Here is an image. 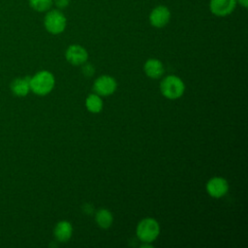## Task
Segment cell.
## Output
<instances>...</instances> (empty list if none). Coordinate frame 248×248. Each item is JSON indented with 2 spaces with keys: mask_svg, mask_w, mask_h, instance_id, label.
<instances>
[{
  "mask_svg": "<svg viewBox=\"0 0 248 248\" xmlns=\"http://www.w3.org/2000/svg\"><path fill=\"white\" fill-rule=\"evenodd\" d=\"M55 79L53 75L48 71H40L33 77L29 78L30 91L39 96L47 95L54 87Z\"/></svg>",
  "mask_w": 248,
  "mask_h": 248,
  "instance_id": "1",
  "label": "cell"
},
{
  "mask_svg": "<svg viewBox=\"0 0 248 248\" xmlns=\"http://www.w3.org/2000/svg\"><path fill=\"white\" fill-rule=\"evenodd\" d=\"M44 26L48 33L58 35L66 29L67 18L59 9L48 10L44 17Z\"/></svg>",
  "mask_w": 248,
  "mask_h": 248,
  "instance_id": "2",
  "label": "cell"
},
{
  "mask_svg": "<svg viewBox=\"0 0 248 248\" xmlns=\"http://www.w3.org/2000/svg\"><path fill=\"white\" fill-rule=\"evenodd\" d=\"M161 93L168 99L174 100L181 97L185 90V85L182 79L176 76L166 77L160 84Z\"/></svg>",
  "mask_w": 248,
  "mask_h": 248,
  "instance_id": "3",
  "label": "cell"
},
{
  "mask_svg": "<svg viewBox=\"0 0 248 248\" xmlns=\"http://www.w3.org/2000/svg\"><path fill=\"white\" fill-rule=\"evenodd\" d=\"M137 236L141 242L154 241L160 232L159 223L153 218H144L137 226Z\"/></svg>",
  "mask_w": 248,
  "mask_h": 248,
  "instance_id": "4",
  "label": "cell"
},
{
  "mask_svg": "<svg viewBox=\"0 0 248 248\" xmlns=\"http://www.w3.org/2000/svg\"><path fill=\"white\" fill-rule=\"evenodd\" d=\"M170 11L167 6L158 5L151 10L148 19L153 27L163 28L170 22Z\"/></svg>",
  "mask_w": 248,
  "mask_h": 248,
  "instance_id": "5",
  "label": "cell"
},
{
  "mask_svg": "<svg viewBox=\"0 0 248 248\" xmlns=\"http://www.w3.org/2000/svg\"><path fill=\"white\" fill-rule=\"evenodd\" d=\"M236 5V0H209V10L211 14L219 17L232 14Z\"/></svg>",
  "mask_w": 248,
  "mask_h": 248,
  "instance_id": "6",
  "label": "cell"
},
{
  "mask_svg": "<svg viewBox=\"0 0 248 248\" xmlns=\"http://www.w3.org/2000/svg\"><path fill=\"white\" fill-rule=\"evenodd\" d=\"M117 87V83L116 80L108 75H104L99 77L93 85L94 91L96 92V94L100 95V96H108L114 93V91L116 90Z\"/></svg>",
  "mask_w": 248,
  "mask_h": 248,
  "instance_id": "7",
  "label": "cell"
},
{
  "mask_svg": "<svg viewBox=\"0 0 248 248\" xmlns=\"http://www.w3.org/2000/svg\"><path fill=\"white\" fill-rule=\"evenodd\" d=\"M65 57L72 65H83L88 59V52L80 45H71L66 49Z\"/></svg>",
  "mask_w": 248,
  "mask_h": 248,
  "instance_id": "8",
  "label": "cell"
},
{
  "mask_svg": "<svg viewBox=\"0 0 248 248\" xmlns=\"http://www.w3.org/2000/svg\"><path fill=\"white\" fill-rule=\"evenodd\" d=\"M229 190L228 181L220 176H215L209 179L206 183V192L212 198H222Z\"/></svg>",
  "mask_w": 248,
  "mask_h": 248,
  "instance_id": "9",
  "label": "cell"
},
{
  "mask_svg": "<svg viewBox=\"0 0 248 248\" xmlns=\"http://www.w3.org/2000/svg\"><path fill=\"white\" fill-rule=\"evenodd\" d=\"M144 73L150 78H159L164 74V66L162 62L156 58L146 60L143 66Z\"/></svg>",
  "mask_w": 248,
  "mask_h": 248,
  "instance_id": "10",
  "label": "cell"
},
{
  "mask_svg": "<svg viewBox=\"0 0 248 248\" xmlns=\"http://www.w3.org/2000/svg\"><path fill=\"white\" fill-rule=\"evenodd\" d=\"M54 236L58 241L66 242L68 241L73 233V227L72 224L68 221H60L56 224L54 231H53Z\"/></svg>",
  "mask_w": 248,
  "mask_h": 248,
  "instance_id": "11",
  "label": "cell"
},
{
  "mask_svg": "<svg viewBox=\"0 0 248 248\" xmlns=\"http://www.w3.org/2000/svg\"><path fill=\"white\" fill-rule=\"evenodd\" d=\"M11 90L17 97H25L30 91L29 78H16L11 82Z\"/></svg>",
  "mask_w": 248,
  "mask_h": 248,
  "instance_id": "12",
  "label": "cell"
},
{
  "mask_svg": "<svg viewBox=\"0 0 248 248\" xmlns=\"http://www.w3.org/2000/svg\"><path fill=\"white\" fill-rule=\"evenodd\" d=\"M95 220H96V223L98 224V226L100 228L108 229L111 226L112 221H113V217H112V214L109 210H108L106 208H101L96 212Z\"/></svg>",
  "mask_w": 248,
  "mask_h": 248,
  "instance_id": "13",
  "label": "cell"
},
{
  "mask_svg": "<svg viewBox=\"0 0 248 248\" xmlns=\"http://www.w3.org/2000/svg\"><path fill=\"white\" fill-rule=\"evenodd\" d=\"M86 108L92 113H98L103 108V101L98 94H90L85 100Z\"/></svg>",
  "mask_w": 248,
  "mask_h": 248,
  "instance_id": "14",
  "label": "cell"
},
{
  "mask_svg": "<svg viewBox=\"0 0 248 248\" xmlns=\"http://www.w3.org/2000/svg\"><path fill=\"white\" fill-rule=\"evenodd\" d=\"M29 6L38 13H45L50 10L53 0H28Z\"/></svg>",
  "mask_w": 248,
  "mask_h": 248,
  "instance_id": "15",
  "label": "cell"
},
{
  "mask_svg": "<svg viewBox=\"0 0 248 248\" xmlns=\"http://www.w3.org/2000/svg\"><path fill=\"white\" fill-rule=\"evenodd\" d=\"M84 64H85V63H84ZM94 72H95V70H94V67H93L92 65H90V64H85V65H83V67H82V73H83V75H84L85 77L90 78L91 76L94 75Z\"/></svg>",
  "mask_w": 248,
  "mask_h": 248,
  "instance_id": "16",
  "label": "cell"
},
{
  "mask_svg": "<svg viewBox=\"0 0 248 248\" xmlns=\"http://www.w3.org/2000/svg\"><path fill=\"white\" fill-rule=\"evenodd\" d=\"M70 2H71V0H53V4H54L59 10H62V9L67 8V7L70 5Z\"/></svg>",
  "mask_w": 248,
  "mask_h": 248,
  "instance_id": "17",
  "label": "cell"
},
{
  "mask_svg": "<svg viewBox=\"0 0 248 248\" xmlns=\"http://www.w3.org/2000/svg\"><path fill=\"white\" fill-rule=\"evenodd\" d=\"M236 3L239 4L242 8L248 7V0H236Z\"/></svg>",
  "mask_w": 248,
  "mask_h": 248,
  "instance_id": "18",
  "label": "cell"
}]
</instances>
